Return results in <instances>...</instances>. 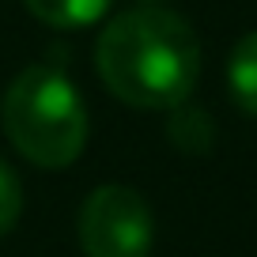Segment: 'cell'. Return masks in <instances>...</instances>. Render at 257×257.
I'll return each instance as SVG.
<instances>
[{
    "label": "cell",
    "mask_w": 257,
    "mask_h": 257,
    "mask_svg": "<svg viewBox=\"0 0 257 257\" xmlns=\"http://www.w3.org/2000/svg\"><path fill=\"white\" fill-rule=\"evenodd\" d=\"M227 91L242 113L257 117V31L234 42L231 61H227Z\"/></svg>",
    "instance_id": "4"
},
{
    "label": "cell",
    "mask_w": 257,
    "mask_h": 257,
    "mask_svg": "<svg viewBox=\"0 0 257 257\" xmlns=\"http://www.w3.org/2000/svg\"><path fill=\"white\" fill-rule=\"evenodd\" d=\"M31 16L42 23L57 27V31H76V27H91L110 12V0H23Z\"/></svg>",
    "instance_id": "5"
},
{
    "label": "cell",
    "mask_w": 257,
    "mask_h": 257,
    "mask_svg": "<svg viewBox=\"0 0 257 257\" xmlns=\"http://www.w3.org/2000/svg\"><path fill=\"white\" fill-rule=\"evenodd\" d=\"M144 4H155V0H144Z\"/></svg>",
    "instance_id": "8"
},
{
    "label": "cell",
    "mask_w": 257,
    "mask_h": 257,
    "mask_svg": "<svg viewBox=\"0 0 257 257\" xmlns=\"http://www.w3.org/2000/svg\"><path fill=\"white\" fill-rule=\"evenodd\" d=\"M167 137H170V144H174L178 152H185V155H208L212 144H216V125H212V117L204 110L182 102L170 113Z\"/></svg>",
    "instance_id": "6"
},
{
    "label": "cell",
    "mask_w": 257,
    "mask_h": 257,
    "mask_svg": "<svg viewBox=\"0 0 257 257\" xmlns=\"http://www.w3.org/2000/svg\"><path fill=\"white\" fill-rule=\"evenodd\" d=\"M80 246L87 257H148L155 242L152 208L128 185H98L80 208Z\"/></svg>",
    "instance_id": "3"
},
{
    "label": "cell",
    "mask_w": 257,
    "mask_h": 257,
    "mask_svg": "<svg viewBox=\"0 0 257 257\" xmlns=\"http://www.w3.org/2000/svg\"><path fill=\"white\" fill-rule=\"evenodd\" d=\"M0 121L12 148L46 170L76 163L87 144V106L76 83L53 64H31L8 83Z\"/></svg>",
    "instance_id": "2"
},
{
    "label": "cell",
    "mask_w": 257,
    "mask_h": 257,
    "mask_svg": "<svg viewBox=\"0 0 257 257\" xmlns=\"http://www.w3.org/2000/svg\"><path fill=\"white\" fill-rule=\"evenodd\" d=\"M95 68L121 102L137 110H174L197 87L201 42L178 12L140 4L106 23L95 46Z\"/></svg>",
    "instance_id": "1"
},
{
    "label": "cell",
    "mask_w": 257,
    "mask_h": 257,
    "mask_svg": "<svg viewBox=\"0 0 257 257\" xmlns=\"http://www.w3.org/2000/svg\"><path fill=\"white\" fill-rule=\"evenodd\" d=\"M19 212H23V185L16 170L0 159V238L19 223Z\"/></svg>",
    "instance_id": "7"
}]
</instances>
